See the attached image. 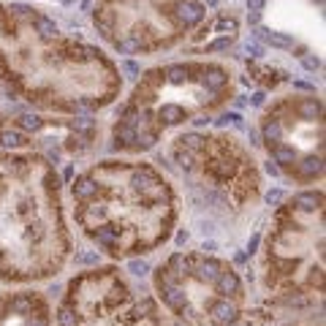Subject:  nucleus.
<instances>
[{"label": "nucleus", "mask_w": 326, "mask_h": 326, "mask_svg": "<svg viewBox=\"0 0 326 326\" xmlns=\"http://www.w3.org/2000/svg\"><path fill=\"white\" fill-rule=\"evenodd\" d=\"M0 84L49 114L106 109L122 90L120 68L82 35H68L27 3H0Z\"/></svg>", "instance_id": "obj_1"}, {"label": "nucleus", "mask_w": 326, "mask_h": 326, "mask_svg": "<svg viewBox=\"0 0 326 326\" xmlns=\"http://www.w3.org/2000/svg\"><path fill=\"white\" fill-rule=\"evenodd\" d=\"M71 209L76 226L101 253L128 261L155 253L171 239L179 196L152 163L112 158L74 177Z\"/></svg>", "instance_id": "obj_2"}, {"label": "nucleus", "mask_w": 326, "mask_h": 326, "mask_svg": "<svg viewBox=\"0 0 326 326\" xmlns=\"http://www.w3.org/2000/svg\"><path fill=\"white\" fill-rule=\"evenodd\" d=\"M71 250L55 166L33 150H0V283L49 280Z\"/></svg>", "instance_id": "obj_3"}, {"label": "nucleus", "mask_w": 326, "mask_h": 326, "mask_svg": "<svg viewBox=\"0 0 326 326\" xmlns=\"http://www.w3.org/2000/svg\"><path fill=\"white\" fill-rule=\"evenodd\" d=\"M234 98V71L215 60H177L139 74L114 114L112 147L139 155L188 122H204Z\"/></svg>", "instance_id": "obj_4"}, {"label": "nucleus", "mask_w": 326, "mask_h": 326, "mask_svg": "<svg viewBox=\"0 0 326 326\" xmlns=\"http://www.w3.org/2000/svg\"><path fill=\"white\" fill-rule=\"evenodd\" d=\"M323 190L304 188L275 209L264 234L258 275L272 307L310 310L323 299L326 280V231Z\"/></svg>", "instance_id": "obj_5"}, {"label": "nucleus", "mask_w": 326, "mask_h": 326, "mask_svg": "<svg viewBox=\"0 0 326 326\" xmlns=\"http://www.w3.org/2000/svg\"><path fill=\"white\" fill-rule=\"evenodd\" d=\"M166 160L185 185L193 209L209 220L231 223L253 212L261 201L258 163L231 133H179L169 141Z\"/></svg>", "instance_id": "obj_6"}, {"label": "nucleus", "mask_w": 326, "mask_h": 326, "mask_svg": "<svg viewBox=\"0 0 326 326\" xmlns=\"http://www.w3.org/2000/svg\"><path fill=\"white\" fill-rule=\"evenodd\" d=\"M155 294L185 326H239L247 313L242 277L209 253H171L155 269Z\"/></svg>", "instance_id": "obj_7"}, {"label": "nucleus", "mask_w": 326, "mask_h": 326, "mask_svg": "<svg viewBox=\"0 0 326 326\" xmlns=\"http://www.w3.org/2000/svg\"><path fill=\"white\" fill-rule=\"evenodd\" d=\"M204 19V0H95L93 6V27L117 55L171 49Z\"/></svg>", "instance_id": "obj_8"}, {"label": "nucleus", "mask_w": 326, "mask_h": 326, "mask_svg": "<svg viewBox=\"0 0 326 326\" xmlns=\"http://www.w3.org/2000/svg\"><path fill=\"white\" fill-rule=\"evenodd\" d=\"M258 133L275 166L296 185L323 179V101L315 93H288L272 101Z\"/></svg>", "instance_id": "obj_9"}, {"label": "nucleus", "mask_w": 326, "mask_h": 326, "mask_svg": "<svg viewBox=\"0 0 326 326\" xmlns=\"http://www.w3.org/2000/svg\"><path fill=\"white\" fill-rule=\"evenodd\" d=\"M57 326H169L155 299L136 291L117 266L74 275L57 304Z\"/></svg>", "instance_id": "obj_10"}, {"label": "nucleus", "mask_w": 326, "mask_h": 326, "mask_svg": "<svg viewBox=\"0 0 326 326\" xmlns=\"http://www.w3.org/2000/svg\"><path fill=\"white\" fill-rule=\"evenodd\" d=\"M11 122L27 136L33 152L44 155L49 163L60 158L84 155L98 139V125L82 114H11Z\"/></svg>", "instance_id": "obj_11"}, {"label": "nucleus", "mask_w": 326, "mask_h": 326, "mask_svg": "<svg viewBox=\"0 0 326 326\" xmlns=\"http://www.w3.org/2000/svg\"><path fill=\"white\" fill-rule=\"evenodd\" d=\"M0 326H52V310L38 291L0 294Z\"/></svg>", "instance_id": "obj_12"}, {"label": "nucleus", "mask_w": 326, "mask_h": 326, "mask_svg": "<svg viewBox=\"0 0 326 326\" xmlns=\"http://www.w3.org/2000/svg\"><path fill=\"white\" fill-rule=\"evenodd\" d=\"M247 71H250L253 79L261 82L264 87H277V84L288 82V74H285V71L269 68V65H264V63H250V60H247Z\"/></svg>", "instance_id": "obj_13"}, {"label": "nucleus", "mask_w": 326, "mask_h": 326, "mask_svg": "<svg viewBox=\"0 0 326 326\" xmlns=\"http://www.w3.org/2000/svg\"><path fill=\"white\" fill-rule=\"evenodd\" d=\"M294 315L285 323H280V326H323V318H321V310H318V315H299V313H304V310H291Z\"/></svg>", "instance_id": "obj_14"}, {"label": "nucleus", "mask_w": 326, "mask_h": 326, "mask_svg": "<svg viewBox=\"0 0 326 326\" xmlns=\"http://www.w3.org/2000/svg\"><path fill=\"white\" fill-rule=\"evenodd\" d=\"M247 6H250V11H261L266 6V0H247Z\"/></svg>", "instance_id": "obj_15"}]
</instances>
